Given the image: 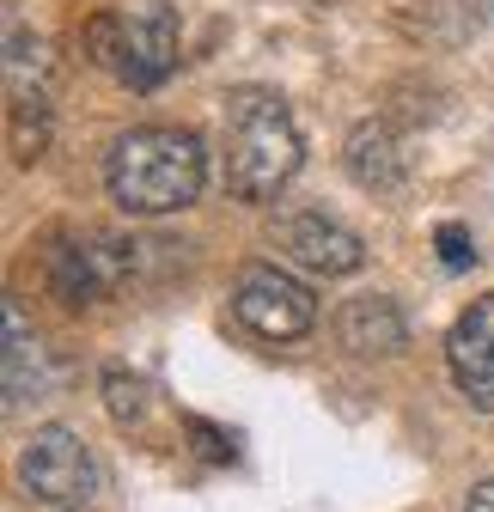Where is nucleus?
Segmentation results:
<instances>
[{
  "label": "nucleus",
  "mask_w": 494,
  "mask_h": 512,
  "mask_svg": "<svg viewBox=\"0 0 494 512\" xmlns=\"http://www.w3.org/2000/svg\"><path fill=\"white\" fill-rule=\"evenodd\" d=\"M104 189L122 214L135 220H165L202 202L208 189V147L196 128H171V122H147L110 141L104 159Z\"/></svg>",
  "instance_id": "nucleus-1"
},
{
  "label": "nucleus",
  "mask_w": 494,
  "mask_h": 512,
  "mask_svg": "<svg viewBox=\"0 0 494 512\" xmlns=\"http://www.w3.org/2000/svg\"><path fill=\"white\" fill-rule=\"evenodd\" d=\"M305 165V135L281 92L238 86L226 92V189L238 202H275Z\"/></svg>",
  "instance_id": "nucleus-2"
},
{
  "label": "nucleus",
  "mask_w": 494,
  "mask_h": 512,
  "mask_svg": "<svg viewBox=\"0 0 494 512\" xmlns=\"http://www.w3.org/2000/svg\"><path fill=\"white\" fill-rule=\"evenodd\" d=\"M80 49L110 68L129 92H153L177 68V13L165 0H129L122 13H98L80 31Z\"/></svg>",
  "instance_id": "nucleus-3"
},
{
  "label": "nucleus",
  "mask_w": 494,
  "mask_h": 512,
  "mask_svg": "<svg viewBox=\"0 0 494 512\" xmlns=\"http://www.w3.org/2000/svg\"><path fill=\"white\" fill-rule=\"evenodd\" d=\"M19 482L37 506L55 512H86L104 494V464L74 427H37L19 452Z\"/></svg>",
  "instance_id": "nucleus-4"
},
{
  "label": "nucleus",
  "mask_w": 494,
  "mask_h": 512,
  "mask_svg": "<svg viewBox=\"0 0 494 512\" xmlns=\"http://www.w3.org/2000/svg\"><path fill=\"white\" fill-rule=\"evenodd\" d=\"M232 317L263 342H299L318 324V293L305 281H293V275H281V269H269V263H257V269L238 275Z\"/></svg>",
  "instance_id": "nucleus-5"
},
{
  "label": "nucleus",
  "mask_w": 494,
  "mask_h": 512,
  "mask_svg": "<svg viewBox=\"0 0 494 512\" xmlns=\"http://www.w3.org/2000/svg\"><path fill=\"white\" fill-rule=\"evenodd\" d=\"M135 256L122 238H55L49 244V281L68 305H92L110 299L122 281H129Z\"/></svg>",
  "instance_id": "nucleus-6"
},
{
  "label": "nucleus",
  "mask_w": 494,
  "mask_h": 512,
  "mask_svg": "<svg viewBox=\"0 0 494 512\" xmlns=\"http://www.w3.org/2000/svg\"><path fill=\"white\" fill-rule=\"evenodd\" d=\"M275 250L287 256V263L312 269V275H354V269H366V244H360V232H348L342 220L312 214V208H299V214H281V220H275Z\"/></svg>",
  "instance_id": "nucleus-7"
},
{
  "label": "nucleus",
  "mask_w": 494,
  "mask_h": 512,
  "mask_svg": "<svg viewBox=\"0 0 494 512\" xmlns=\"http://www.w3.org/2000/svg\"><path fill=\"white\" fill-rule=\"evenodd\" d=\"M446 366L476 409H494V293L458 311V324L446 336Z\"/></svg>",
  "instance_id": "nucleus-8"
},
{
  "label": "nucleus",
  "mask_w": 494,
  "mask_h": 512,
  "mask_svg": "<svg viewBox=\"0 0 494 512\" xmlns=\"http://www.w3.org/2000/svg\"><path fill=\"white\" fill-rule=\"evenodd\" d=\"M0 378H7V409L43 403V397L55 391V366H49V348H43V336L25 324L19 299H7V348H0Z\"/></svg>",
  "instance_id": "nucleus-9"
},
{
  "label": "nucleus",
  "mask_w": 494,
  "mask_h": 512,
  "mask_svg": "<svg viewBox=\"0 0 494 512\" xmlns=\"http://www.w3.org/2000/svg\"><path fill=\"white\" fill-rule=\"evenodd\" d=\"M342 165H348V177L366 189V196H397V189L409 183V153H403L391 122H360L348 135V147H342Z\"/></svg>",
  "instance_id": "nucleus-10"
},
{
  "label": "nucleus",
  "mask_w": 494,
  "mask_h": 512,
  "mask_svg": "<svg viewBox=\"0 0 494 512\" xmlns=\"http://www.w3.org/2000/svg\"><path fill=\"white\" fill-rule=\"evenodd\" d=\"M336 336H342V348H348V354H366V360H373V354H403L409 324H403L397 299L366 293V299H348V305H342Z\"/></svg>",
  "instance_id": "nucleus-11"
},
{
  "label": "nucleus",
  "mask_w": 494,
  "mask_h": 512,
  "mask_svg": "<svg viewBox=\"0 0 494 512\" xmlns=\"http://www.w3.org/2000/svg\"><path fill=\"white\" fill-rule=\"evenodd\" d=\"M7 80H13V104L43 98V80H49V43L43 37H31V31L7 37Z\"/></svg>",
  "instance_id": "nucleus-12"
},
{
  "label": "nucleus",
  "mask_w": 494,
  "mask_h": 512,
  "mask_svg": "<svg viewBox=\"0 0 494 512\" xmlns=\"http://www.w3.org/2000/svg\"><path fill=\"white\" fill-rule=\"evenodd\" d=\"M104 409H110V421L116 427H141L147 421V384L135 378V372H122V366H110L104 372Z\"/></svg>",
  "instance_id": "nucleus-13"
},
{
  "label": "nucleus",
  "mask_w": 494,
  "mask_h": 512,
  "mask_svg": "<svg viewBox=\"0 0 494 512\" xmlns=\"http://www.w3.org/2000/svg\"><path fill=\"white\" fill-rule=\"evenodd\" d=\"M440 263H446L452 275L476 263V250H470V232H464L458 220H446V226H440Z\"/></svg>",
  "instance_id": "nucleus-14"
},
{
  "label": "nucleus",
  "mask_w": 494,
  "mask_h": 512,
  "mask_svg": "<svg viewBox=\"0 0 494 512\" xmlns=\"http://www.w3.org/2000/svg\"><path fill=\"white\" fill-rule=\"evenodd\" d=\"M190 433H196V439H202V452H208V458H214V464H226V458H232V445H226V439H220V433H214V427H208V421H190Z\"/></svg>",
  "instance_id": "nucleus-15"
},
{
  "label": "nucleus",
  "mask_w": 494,
  "mask_h": 512,
  "mask_svg": "<svg viewBox=\"0 0 494 512\" xmlns=\"http://www.w3.org/2000/svg\"><path fill=\"white\" fill-rule=\"evenodd\" d=\"M464 512H494V476L470 488V500H464Z\"/></svg>",
  "instance_id": "nucleus-16"
}]
</instances>
